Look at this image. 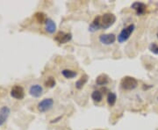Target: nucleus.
Instances as JSON below:
<instances>
[{
  "mask_svg": "<svg viewBox=\"0 0 158 130\" xmlns=\"http://www.w3.org/2000/svg\"><path fill=\"white\" fill-rule=\"evenodd\" d=\"M116 21L115 15L111 12H106L100 16V27L101 29H107L111 27Z\"/></svg>",
  "mask_w": 158,
  "mask_h": 130,
  "instance_id": "f257e3e1",
  "label": "nucleus"
},
{
  "mask_svg": "<svg viewBox=\"0 0 158 130\" xmlns=\"http://www.w3.org/2000/svg\"><path fill=\"white\" fill-rule=\"evenodd\" d=\"M120 85L121 87L126 90V91H131V90H134L135 89L138 85V81L136 80L135 77H124L122 79H121V82H120Z\"/></svg>",
  "mask_w": 158,
  "mask_h": 130,
  "instance_id": "f03ea898",
  "label": "nucleus"
},
{
  "mask_svg": "<svg viewBox=\"0 0 158 130\" xmlns=\"http://www.w3.org/2000/svg\"><path fill=\"white\" fill-rule=\"evenodd\" d=\"M135 25L131 24L129 26H127L126 27H125L124 29L121 30V32L120 33V35H118V41L120 43H123L125 41H126L129 37L131 36V35L133 34V32L135 31Z\"/></svg>",
  "mask_w": 158,
  "mask_h": 130,
  "instance_id": "7ed1b4c3",
  "label": "nucleus"
},
{
  "mask_svg": "<svg viewBox=\"0 0 158 130\" xmlns=\"http://www.w3.org/2000/svg\"><path fill=\"white\" fill-rule=\"evenodd\" d=\"M54 106V100L52 98H44L38 104V110L41 113H46L49 111Z\"/></svg>",
  "mask_w": 158,
  "mask_h": 130,
  "instance_id": "20e7f679",
  "label": "nucleus"
},
{
  "mask_svg": "<svg viewBox=\"0 0 158 130\" xmlns=\"http://www.w3.org/2000/svg\"><path fill=\"white\" fill-rule=\"evenodd\" d=\"M11 96L18 100H21L25 97V91L23 89V87L20 85H15L11 88Z\"/></svg>",
  "mask_w": 158,
  "mask_h": 130,
  "instance_id": "39448f33",
  "label": "nucleus"
},
{
  "mask_svg": "<svg viewBox=\"0 0 158 130\" xmlns=\"http://www.w3.org/2000/svg\"><path fill=\"white\" fill-rule=\"evenodd\" d=\"M72 39V35L70 33H64V32H58L56 35L55 36V40L60 44H64L68 42Z\"/></svg>",
  "mask_w": 158,
  "mask_h": 130,
  "instance_id": "423d86ee",
  "label": "nucleus"
},
{
  "mask_svg": "<svg viewBox=\"0 0 158 130\" xmlns=\"http://www.w3.org/2000/svg\"><path fill=\"white\" fill-rule=\"evenodd\" d=\"M116 41V36L113 34H104L99 36V41L104 45H111Z\"/></svg>",
  "mask_w": 158,
  "mask_h": 130,
  "instance_id": "0eeeda50",
  "label": "nucleus"
},
{
  "mask_svg": "<svg viewBox=\"0 0 158 130\" xmlns=\"http://www.w3.org/2000/svg\"><path fill=\"white\" fill-rule=\"evenodd\" d=\"M10 113H11V110L8 107L4 106V107L0 108V127L3 126L5 123L6 119H8L9 115H10Z\"/></svg>",
  "mask_w": 158,
  "mask_h": 130,
  "instance_id": "6e6552de",
  "label": "nucleus"
},
{
  "mask_svg": "<svg viewBox=\"0 0 158 130\" xmlns=\"http://www.w3.org/2000/svg\"><path fill=\"white\" fill-rule=\"evenodd\" d=\"M29 94L34 98H40L43 94V88L40 84H34L29 89Z\"/></svg>",
  "mask_w": 158,
  "mask_h": 130,
  "instance_id": "1a4fd4ad",
  "label": "nucleus"
},
{
  "mask_svg": "<svg viewBox=\"0 0 158 130\" xmlns=\"http://www.w3.org/2000/svg\"><path fill=\"white\" fill-rule=\"evenodd\" d=\"M131 8H133L134 10H135L137 15H142L146 12L147 6L144 3L141 2H135L132 4Z\"/></svg>",
  "mask_w": 158,
  "mask_h": 130,
  "instance_id": "9d476101",
  "label": "nucleus"
},
{
  "mask_svg": "<svg viewBox=\"0 0 158 130\" xmlns=\"http://www.w3.org/2000/svg\"><path fill=\"white\" fill-rule=\"evenodd\" d=\"M98 30H101V27H100V15L97 16L89 26V31L90 32L93 33V32H96Z\"/></svg>",
  "mask_w": 158,
  "mask_h": 130,
  "instance_id": "9b49d317",
  "label": "nucleus"
},
{
  "mask_svg": "<svg viewBox=\"0 0 158 130\" xmlns=\"http://www.w3.org/2000/svg\"><path fill=\"white\" fill-rule=\"evenodd\" d=\"M46 31L49 34H54L56 31V25L51 19H47L45 22Z\"/></svg>",
  "mask_w": 158,
  "mask_h": 130,
  "instance_id": "f8f14e48",
  "label": "nucleus"
},
{
  "mask_svg": "<svg viewBox=\"0 0 158 130\" xmlns=\"http://www.w3.org/2000/svg\"><path fill=\"white\" fill-rule=\"evenodd\" d=\"M109 77H107V75L105 74H101L99 75L97 78H96V83L98 85H105L109 82Z\"/></svg>",
  "mask_w": 158,
  "mask_h": 130,
  "instance_id": "ddd939ff",
  "label": "nucleus"
},
{
  "mask_svg": "<svg viewBox=\"0 0 158 130\" xmlns=\"http://www.w3.org/2000/svg\"><path fill=\"white\" fill-rule=\"evenodd\" d=\"M87 81H88V76H87V75L82 76L76 82V87H77L78 90L82 89V88L84 86V84L87 83Z\"/></svg>",
  "mask_w": 158,
  "mask_h": 130,
  "instance_id": "4468645a",
  "label": "nucleus"
},
{
  "mask_svg": "<svg viewBox=\"0 0 158 130\" xmlns=\"http://www.w3.org/2000/svg\"><path fill=\"white\" fill-rule=\"evenodd\" d=\"M34 19H35V20L38 22V23H45L46 21H47V16H46L45 13H43V12H36L35 14H34Z\"/></svg>",
  "mask_w": 158,
  "mask_h": 130,
  "instance_id": "2eb2a0df",
  "label": "nucleus"
},
{
  "mask_svg": "<svg viewBox=\"0 0 158 130\" xmlns=\"http://www.w3.org/2000/svg\"><path fill=\"white\" fill-rule=\"evenodd\" d=\"M62 76H63L65 78H68V79L74 78V77H77V73L76 71H71V70H68V69L62 70Z\"/></svg>",
  "mask_w": 158,
  "mask_h": 130,
  "instance_id": "dca6fc26",
  "label": "nucleus"
},
{
  "mask_svg": "<svg viewBox=\"0 0 158 130\" xmlns=\"http://www.w3.org/2000/svg\"><path fill=\"white\" fill-rule=\"evenodd\" d=\"M117 100V96L114 92H109L107 96V103L110 107H113L116 103Z\"/></svg>",
  "mask_w": 158,
  "mask_h": 130,
  "instance_id": "f3484780",
  "label": "nucleus"
},
{
  "mask_svg": "<svg viewBox=\"0 0 158 130\" xmlns=\"http://www.w3.org/2000/svg\"><path fill=\"white\" fill-rule=\"evenodd\" d=\"M91 98L95 102H100L103 98V95L99 91H94L91 94Z\"/></svg>",
  "mask_w": 158,
  "mask_h": 130,
  "instance_id": "a211bd4d",
  "label": "nucleus"
},
{
  "mask_svg": "<svg viewBox=\"0 0 158 130\" xmlns=\"http://www.w3.org/2000/svg\"><path fill=\"white\" fill-rule=\"evenodd\" d=\"M56 82L55 78L51 77H48V78L46 80L45 85L47 87H48V88H53V87L56 85Z\"/></svg>",
  "mask_w": 158,
  "mask_h": 130,
  "instance_id": "6ab92c4d",
  "label": "nucleus"
},
{
  "mask_svg": "<svg viewBox=\"0 0 158 130\" xmlns=\"http://www.w3.org/2000/svg\"><path fill=\"white\" fill-rule=\"evenodd\" d=\"M149 50H150V52H152L153 54H155V55H158V45L156 43H155V42H153V43H151L150 45H149Z\"/></svg>",
  "mask_w": 158,
  "mask_h": 130,
  "instance_id": "aec40b11",
  "label": "nucleus"
},
{
  "mask_svg": "<svg viewBox=\"0 0 158 130\" xmlns=\"http://www.w3.org/2000/svg\"><path fill=\"white\" fill-rule=\"evenodd\" d=\"M62 119V116L58 117V118H57V119H53V120L51 121V123H54V122H57V121H58L59 119Z\"/></svg>",
  "mask_w": 158,
  "mask_h": 130,
  "instance_id": "412c9836",
  "label": "nucleus"
},
{
  "mask_svg": "<svg viewBox=\"0 0 158 130\" xmlns=\"http://www.w3.org/2000/svg\"><path fill=\"white\" fill-rule=\"evenodd\" d=\"M156 36H157V38H158V31H157V33H156Z\"/></svg>",
  "mask_w": 158,
  "mask_h": 130,
  "instance_id": "4be33fe9",
  "label": "nucleus"
},
{
  "mask_svg": "<svg viewBox=\"0 0 158 130\" xmlns=\"http://www.w3.org/2000/svg\"><path fill=\"white\" fill-rule=\"evenodd\" d=\"M157 100H158V98H157Z\"/></svg>",
  "mask_w": 158,
  "mask_h": 130,
  "instance_id": "5701e85b",
  "label": "nucleus"
}]
</instances>
